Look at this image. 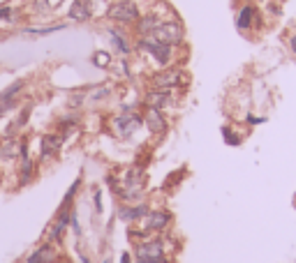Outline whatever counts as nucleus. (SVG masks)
Wrapping results in <instances>:
<instances>
[{
	"instance_id": "nucleus-5",
	"label": "nucleus",
	"mask_w": 296,
	"mask_h": 263,
	"mask_svg": "<svg viewBox=\"0 0 296 263\" xmlns=\"http://www.w3.org/2000/svg\"><path fill=\"white\" fill-rule=\"evenodd\" d=\"M109 127L118 139H132L143 127V113L139 109L134 111H121L109 120Z\"/></svg>"
},
{
	"instance_id": "nucleus-41",
	"label": "nucleus",
	"mask_w": 296,
	"mask_h": 263,
	"mask_svg": "<svg viewBox=\"0 0 296 263\" xmlns=\"http://www.w3.org/2000/svg\"><path fill=\"white\" fill-rule=\"evenodd\" d=\"M153 3H158V0H153Z\"/></svg>"
},
{
	"instance_id": "nucleus-31",
	"label": "nucleus",
	"mask_w": 296,
	"mask_h": 263,
	"mask_svg": "<svg viewBox=\"0 0 296 263\" xmlns=\"http://www.w3.org/2000/svg\"><path fill=\"white\" fill-rule=\"evenodd\" d=\"M118 67H121V74L125 79H130L132 77V70H130V60H127V58H121V60H118Z\"/></svg>"
},
{
	"instance_id": "nucleus-22",
	"label": "nucleus",
	"mask_w": 296,
	"mask_h": 263,
	"mask_svg": "<svg viewBox=\"0 0 296 263\" xmlns=\"http://www.w3.org/2000/svg\"><path fill=\"white\" fill-rule=\"evenodd\" d=\"M111 93H114V86H111V83H100V86H93L86 93V102H93V104L105 102L107 97H111Z\"/></svg>"
},
{
	"instance_id": "nucleus-35",
	"label": "nucleus",
	"mask_w": 296,
	"mask_h": 263,
	"mask_svg": "<svg viewBox=\"0 0 296 263\" xmlns=\"http://www.w3.org/2000/svg\"><path fill=\"white\" fill-rule=\"evenodd\" d=\"M289 46H291V51H294V55H296V35L294 37H289Z\"/></svg>"
},
{
	"instance_id": "nucleus-1",
	"label": "nucleus",
	"mask_w": 296,
	"mask_h": 263,
	"mask_svg": "<svg viewBox=\"0 0 296 263\" xmlns=\"http://www.w3.org/2000/svg\"><path fill=\"white\" fill-rule=\"evenodd\" d=\"M134 51L148 55L151 60L158 67H171L176 60V46L155 39L153 35H146V37H134Z\"/></svg>"
},
{
	"instance_id": "nucleus-13",
	"label": "nucleus",
	"mask_w": 296,
	"mask_h": 263,
	"mask_svg": "<svg viewBox=\"0 0 296 263\" xmlns=\"http://www.w3.org/2000/svg\"><path fill=\"white\" fill-rule=\"evenodd\" d=\"M70 215L72 210H56V217L54 222L49 224V229H46V242H54V245H58V242L63 240V236H65V231L70 229Z\"/></svg>"
},
{
	"instance_id": "nucleus-7",
	"label": "nucleus",
	"mask_w": 296,
	"mask_h": 263,
	"mask_svg": "<svg viewBox=\"0 0 296 263\" xmlns=\"http://www.w3.org/2000/svg\"><path fill=\"white\" fill-rule=\"evenodd\" d=\"M105 33L109 35L111 42V53H118L121 58H127V55L134 53V39L130 37L125 26H116V23H109L105 28Z\"/></svg>"
},
{
	"instance_id": "nucleus-9",
	"label": "nucleus",
	"mask_w": 296,
	"mask_h": 263,
	"mask_svg": "<svg viewBox=\"0 0 296 263\" xmlns=\"http://www.w3.org/2000/svg\"><path fill=\"white\" fill-rule=\"evenodd\" d=\"M141 113H143V127L148 129V134H153V137H165L167 129H169V120H167L165 111L143 106Z\"/></svg>"
},
{
	"instance_id": "nucleus-29",
	"label": "nucleus",
	"mask_w": 296,
	"mask_h": 263,
	"mask_svg": "<svg viewBox=\"0 0 296 263\" xmlns=\"http://www.w3.org/2000/svg\"><path fill=\"white\" fill-rule=\"evenodd\" d=\"M70 229L74 231V236H77V238H81L83 231H81V224H79V215H77V210H74V208H72V215H70Z\"/></svg>"
},
{
	"instance_id": "nucleus-37",
	"label": "nucleus",
	"mask_w": 296,
	"mask_h": 263,
	"mask_svg": "<svg viewBox=\"0 0 296 263\" xmlns=\"http://www.w3.org/2000/svg\"><path fill=\"white\" fill-rule=\"evenodd\" d=\"M61 3H63V0H49V7H51V10H54V7H58V5H61Z\"/></svg>"
},
{
	"instance_id": "nucleus-8",
	"label": "nucleus",
	"mask_w": 296,
	"mask_h": 263,
	"mask_svg": "<svg viewBox=\"0 0 296 263\" xmlns=\"http://www.w3.org/2000/svg\"><path fill=\"white\" fill-rule=\"evenodd\" d=\"M171 219H174V217H171L169 210H165V208H151L146 217L139 222V229L146 231L148 236H151V233H165V231L171 226Z\"/></svg>"
},
{
	"instance_id": "nucleus-40",
	"label": "nucleus",
	"mask_w": 296,
	"mask_h": 263,
	"mask_svg": "<svg viewBox=\"0 0 296 263\" xmlns=\"http://www.w3.org/2000/svg\"><path fill=\"white\" fill-rule=\"evenodd\" d=\"M243 3H255V0H243Z\"/></svg>"
},
{
	"instance_id": "nucleus-10",
	"label": "nucleus",
	"mask_w": 296,
	"mask_h": 263,
	"mask_svg": "<svg viewBox=\"0 0 296 263\" xmlns=\"http://www.w3.org/2000/svg\"><path fill=\"white\" fill-rule=\"evenodd\" d=\"M63 143H65V137L61 132H46V134H42V139H39V162L54 159L56 155L61 153Z\"/></svg>"
},
{
	"instance_id": "nucleus-39",
	"label": "nucleus",
	"mask_w": 296,
	"mask_h": 263,
	"mask_svg": "<svg viewBox=\"0 0 296 263\" xmlns=\"http://www.w3.org/2000/svg\"><path fill=\"white\" fill-rule=\"evenodd\" d=\"M137 3H139V0H137ZM141 3H153V0H141Z\"/></svg>"
},
{
	"instance_id": "nucleus-26",
	"label": "nucleus",
	"mask_w": 296,
	"mask_h": 263,
	"mask_svg": "<svg viewBox=\"0 0 296 263\" xmlns=\"http://www.w3.org/2000/svg\"><path fill=\"white\" fill-rule=\"evenodd\" d=\"M222 139L227 146H241V137H236V132L229 127H222Z\"/></svg>"
},
{
	"instance_id": "nucleus-4",
	"label": "nucleus",
	"mask_w": 296,
	"mask_h": 263,
	"mask_svg": "<svg viewBox=\"0 0 296 263\" xmlns=\"http://www.w3.org/2000/svg\"><path fill=\"white\" fill-rule=\"evenodd\" d=\"M187 83V74L181 67H160L158 72H153L148 77V88H155V90H178Z\"/></svg>"
},
{
	"instance_id": "nucleus-2",
	"label": "nucleus",
	"mask_w": 296,
	"mask_h": 263,
	"mask_svg": "<svg viewBox=\"0 0 296 263\" xmlns=\"http://www.w3.org/2000/svg\"><path fill=\"white\" fill-rule=\"evenodd\" d=\"M134 263H169L165 252V238L148 236L134 242Z\"/></svg>"
},
{
	"instance_id": "nucleus-32",
	"label": "nucleus",
	"mask_w": 296,
	"mask_h": 263,
	"mask_svg": "<svg viewBox=\"0 0 296 263\" xmlns=\"http://www.w3.org/2000/svg\"><path fill=\"white\" fill-rule=\"evenodd\" d=\"M245 120H248V125H262V122H266V118L264 115H248Z\"/></svg>"
},
{
	"instance_id": "nucleus-12",
	"label": "nucleus",
	"mask_w": 296,
	"mask_h": 263,
	"mask_svg": "<svg viewBox=\"0 0 296 263\" xmlns=\"http://www.w3.org/2000/svg\"><path fill=\"white\" fill-rule=\"evenodd\" d=\"M148 210H151V206H148L146 201L123 203V206H118V210H116V217L121 219L123 224H134V222H141V219L146 217Z\"/></svg>"
},
{
	"instance_id": "nucleus-21",
	"label": "nucleus",
	"mask_w": 296,
	"mask_h": 263,
	"mask_svg": "<svg viewBox=\"0 0 296 263\" xmlns=\"http://www.w3.org/2000/svg\"><path fill=\"white\" fill-rule=\"evenodd\" d=\"M81 185H83V175L79 173V175H77V180H74L70 187H67V192H65V196H63V201H61V206H58V210H72V208H74V199H77V194L81 192Z\"/></svg>"
},
{
	"instance_id": "nucleus-18",
	"label": "nucleus",
	"mask_w": 296,
	"mask_h": 263,
	"mask_svg": "<svg viewBox=\"0 0 296 263\" xmlns=\"http://www.w3.org/2000/svg\"><path fill=\"white\" fill-rule=\"evenodd\" d=\"M19 166H17V187H26L33 182L35 173H37V162L33 157H23L17 159Z\"/></svg>"
},
{
	"instance_id": "nucleus-23",
	"label": "nucleus",
	"mask_w": 296,
	"mask_h": 263,
	"mask_svg": "<svg viewBox=\"0 0 296 263\" xmlns=\"http://www.w3.org/2000/svg\"><path fill=\"white\" fill-rule=\"evenodd\" d=\"M23 88H26V79H17V81H12L10 86L0 93V104H3V102H17L19 95L23 93Z\"/></svg>"
},
{
	"instance_id": "nucleus-33",
	"label": "nucleus",
	"mask_w": 296,
	"mask_h": 263,
	"mask_svg": "<svg viewBox=\"0 0 296 263\" xmlns=\"http://www.w3.org/2000/svg\"><path fill=\"white\" fill-rule=\"evenodd\" d=\"M121 263H134V256L130 252H123L121 254Z\"/></svg>"
},
{
	"instance_id": "nucleus-11",
	"label": "nucleus",
	"mask_w": 296,
	"mask_h": 263,
	"mask_svg": "<svg viewBox=\"0 0 296 263\" xmlns=\"http://www.w3.org/2000/svg\"><path fill=\"white\" fill-rule=\"evenodd\" d=\"M143 106H151V109H160L167 111L176 104V90H155V88H148L146 95H143Z\"/></svg>"
},
{
	"instance_id": "nucleus-14",
	"label": "nucleus",
	"mask_w": 296,
	"mask_h": 263,
	"mask_svg": "<svg viewBox=\"0 0 296 263\" xmlns=\"http://www.w3.org/2000/svg\"><path fill=\"white\" fill-rule=\"evenodd\" d=\"M93 3L90 0H70L67 7V19L74 23H86L93 19Z\"/></svg>"
},
{
	"instance_id": "nucleus-20",
	"label": "nucleus",
	"mask_w": 296,
	"mask_h": 263,
	"mask_svg": "<svg viewBox=\"0 0 296 263\" xmlns=\"http://www.w3.org/2000/svg\"><path fill=\"white\" fill-rule=\"evenodd\" d=\"M67 23H49V26H26L21 28L23 35H30V37H46V35H54V33H61L65 30Z\"/></svg>"
},
{
	"instance_id": "nucleus-28",
	"label": "nucleus",
	"mask_w": 296,
	"mask_h": 263,
	"mask_svg": "<svg viewBox=\"0 0 296 263\" xmlns=\"http://www.w3.org/2000/svg\"><path fill=\"white\" fill-rule=\"evenodd\" d=\"M30 10H33V14H46V12L51 10L49 7V0H33V3H30Z\"/></svg>"
},
{
	"instance_id": "nucleus-24",
	"label": "nucleus",
	"mask_w": 296,
	"mask_h": 263,
	"mask_svg": "<svg viewBox=\"0 0 296 263\" xmlns=\"http://www.w3.org/2000/svg\"><path fill=\"white\" fill-rule=\"evenodd\" d=\"M90 62H93V67H97V70H109V67L114 65V55L107 49H97L90 55Z\"/></svg>"
},
{
	"instance_id": "nucleus-15",
	"label": "nucleus",
	"mask_w": 296,
	"mask_h": 263,
	"mask_svg": "<svg viewBox=\"0 0 296 263\" xmlns=\"http://www.w3.org/2000/svg\"><path fill=\"white\" fill-rule=\"evenodd\" d=\"M262 19H259V10L253 5V3H245V5L238 10L236 14V28L238 30H253L255 26H259Z\"/></svg>"
},
{
	"instance_id": "nucleus-19",
	"label": "nucleus",
	"mask_w": 296,
	"mask_h": 263,
	"mask_svg": "<svg viewBox=\"0 0 296 263\" xmlns=\"http://www.w3.org/2000/svg\"><path fill=\"white\" fill-rule=\"evenodd\" d=\"M14 159H19V137L3 134L0 137V162H14Z\"/></svg>"
},
{
	"instance_id": "nucleus-16",
	"label": "nucleus",
	"mask_w": 296,
	"mask_h": 263,
	"mask_svg": "<svg viewBox=\"0 0 296 263\" xmlns=\"http://www.w3.org/2000/svg\"><path fill=\"white\" fill-rule=\"evenodd\" d=\"M58 258V247L54 242H46L44 240L42 245H37V249L28 254L26 263H54Z\"/></svg>"
},
{
	"instance_id": "nucleus-6",
	"label": "nucleus",
	"mask_w": 296,
	"mask_h": 263,
	"mask_svg": "<svg viewBox=\"0 0 296 263\" xmlns=\"http://www.w3.org/2000/svg\"><path fill=\"white\" fill-rule=\"evenodd\" d=\"M153 37L178 49V46L185 42V26L181 23V19L178 17H167V19H162V21L158 23Z\"/></svg>"
},
{
	"instance_id": "nucleus-25",
	"label": "nucleus",
	"mask_w": 296,
	"mask_h": 263,
	"mask_svg": "<svg viewBox=\"0 0 296 263\" xmlns=\"http://www.w3.org/2000/svg\"><path fill=\"white\" fill-rule=\"evenodd\" d=\"M83 104H86V93H72L70 97H67V106L74 111H79Z\"/></svg>"
},
{
	"instance_id": "nucleus-34",
	"label": "nucleus",
	"mask_w": 296,
	"mask_h": 263,
	"mask_svg": "<svg viewBox=\"0 0 296 263\" xmlns=\"http://www.w3.org/2000/svg\"><path fill=\"white\" fill-rule=\"evenodd\" d=\"M77 254H79V258H81V263H90V258H88L86 254H83L81 249H79V247H77Z\"/></svg>"
},
{
	"instance_id": "nucleus-30",
	"label": "nucleus",
	"mask_w": 296,
	"mask_h": 263,
	"mask_svg": "<svg viewBox=\"0 0 296 263\" xmlns=\"http://www.w3.org/2000/svg\"><path fill=\"white\" fill-rule=\"evenodd\" d=\"M14 14V7L0 5V23H10V17Z\"/></svg>"
},
{
	"instance_id": "nucleus-17",
	"label": "nucleus",
	"mask_w": 296,
	"mask_h": 263,
	"mask_svg": "<svg viewBox=\"0 0 296 263\" xmlns=\"http://www.w3.org/2000/svg\"><path fill=\"white\" fill-rule=\"evenodd\" d=\"M160 21H162V17H160L158 12H148V14H141V17H139V21L132 26V30H134V37H146V35H153Z\"/></svg>"
},
{
	"instance_id": "nucleus-3",
	"label": "nucleus",
	"mask_w": 296,
	"mask_h": 263,
	"mask_svg": "<svg viewBox=\"0 0 296 263\" xmlns=\"http://www.w3.org/2000/svg\"><path fill=\"white\" fill-rule=\"evenodd\" d=\"M105 17L109 19L111 23H116V26L130 28L139 21L141 10H139L137 0H114V3H109V7H107Z\"/></svg>"
},
{
	"instance_id": "nucleus-27",
	"label": "nucleus",
	"mask_w": 296,
	"mask_h": 263,
	"mask_svg": "<svg viewBox=\"0 0 296 263\" xmlns=\"http://www.w3.org/2000/svg\"><path fill=\"white\" fill-rule=\"evenodd\" d=\"M102 189H95L93 192V206H95V217H100V215L105 213V206H102Z\"/></svg>"
},
{
	"instance_id": "nucleus-36",
	"label": "nucleus",
	"mask_w": 296,
	"mask_h": 263,
	"mask_svg": "<svg viewBox=\"0 0 296 263\" xmlns=\"http://www.w3.org/2000/svg\"><path fill=\"white\" fill-rule=\"evenodd\" d=\"M54 263H74V261H70V258H65V256H58Z\"/></svg>"
},
{
	"instance_id": "nucleus-38",
	"label": "nucleus",
	"mask_w": 296,
	"mask_h": 263,
	"mask_svg": "<svg viewBox=\"0 0 296 263\" xmlns=\"http://www.w3.org/2000/svg\"><path fill=\"white\" fill-rule=\"evenodd\" d=\"M102 263H111V258H109V256H107V258H102Z\"/></svg>"
}]
</instances>
